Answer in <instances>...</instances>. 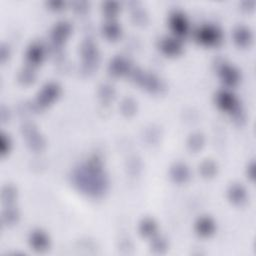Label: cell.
Segmentation results:
<instances>
[{
  "instance_id": "3957f363",
  "label": "cell",
  "mask_w": 256,
  "mask_h": 256,
  "mask_svg": "<svg viewBox=\"0 0 256 256\" xmlns=\"http://www.w3.org/2000/svg\"><path fill=\"white\" fill-rule=\"evenodd\" d=\"M133 78L137 83H139L140 85H142L144 88L149 90L150 92L157 93V92L161 91L163 88L161 81H160V80L154 75L145 74L141 71H137V72H134Z\"/></svg>"
},
{
  "instance_id": "7c38bea8",
  "label": "cell",
  "mask_w": 256,
  "mask_h": 256,
  "mask_svg": "<svg viewBox=\"0 0 256 256\" xmlns=\"http://www.w3.org/2000/svg\"><path fill=\"white\" fill-rule=\"evenodd\" d=\"M170 177L176 183H184L190 177L188 167L183 163H177L171 167Z\"/></svg>"
},
{
  "instance_id": "ac0fdd59",
  "label": "cell",
  "mask_w": 256,
  "mask_h": 256,
  "mask_svg": "<svg viewBox=\"0 0 256 256\" xmlns=\"http://www.w3.org/2000/svg\"><path fill=\"white\" fill-rule=\"evenodd\" d=\"M26 57H27V60L31 64H33V65H37V64L41 63L44 57V51H43L42 46H40L39 44L32 45L27 51Z\"/></svg>"
},
{
  "instance_id": "484cf974",
  "label": "cell",
  "mask_w": 256,
  "mask_h": 256,
  "mask_svg": "<svg viewBox=\"0 0 256 256\" xmlns=\"http://www.w3.org/2000/svg\"><path fill=\"white\" fill-rule=\"evenodd\" d=\"M16 198V190L11 186H6L2 192V199L4 202L11 203Z\"/></svg>"
},
{
  "instance_id": "9a60e30c",
  "label": "cell",
  "mask_w": 256,
  "mask_h": 256,
  "mask_svg": "<svg viewBox=\"0 0 256 256\" xmlns=\"http://www.w3.org/2000/svg\"><path fill=\"white\" fill-rule=\"evenodd\" d=\"M228 198L232 203L241 205L246 201V191L241 185L234 184L228 191Z\"/></svg>"
},
{
  "instance_id": "4316f807",
  "label": "cell",
  "mask_w": 256,
  "mask_h": 256,
  "mask_svg": "<svg viewBox=\"0 0 256 256\" xmlns=\"http://www.w3.org/2000/svg\"><path fill=\"white\" fill-rule=\"evenodd\" d=\"M99 94H100V96L104 100H109V99H111L112 97H113L114 89H113V87H111L109 85H103V86L100 87Z\"/></svg>"
},
{
  "instance_id": "30bf717a",
  "label": "cell",
  "mask_w": 256,
  "mask_h": 256,
  "mask_svg": "<svg viewBox=\"0 0 256 256\" xmlns=\"http://www.w3.org/2000/svg\"><path fill=\"white\" fill-rule=\"evenodd\" d=\"M195 230L201 237H210L215 232V223L209 217L200 218L196 223Z\"/></svg>"
},
{
  "instance_id": "e0dca14e",
  "label": "cell",
  "mask_w": 256,
  "mask_h": 256,
  "mask_svg": "<svg viewBox=\"0 0 256 256\" xmlns=\"http://www.w3.org/2000/svg\"><path fill=\"white\" fill-rule=\"evenodd\" d=\"M252 40L251 32L243 27H239L234 32V41L240 47H246Z\"/></svg>"
},
{
  "instance_id": "44dd1931",
  "label": "cell",
  "mask_w": 256,
  "mask_h": 256,
  "mask_svg": "<svg viewBox=\"0 0 256 256\" xmlns=\"http://www.w3.org/2000/svg\"><path fill=\"white\" fill-rule=\"evenodd\" d=\"M168 249V243L163 237H156L151 242V250L156 254H163Z\"/></svg>"
},
{
  "instance_id": "4fadbf2b",
  "label": "cell",
  "mask_w": 256,
  "mask_h": 256,
  "mask_svg": "<svg viewBox=\"0 0 256 256\" xmlns=\"http://www.w3.org/2000/svg\"><path fill=\"white\" fill-rule=\"evenodd\" d=\"M130 64L123 57H115L111 61L109 65V71L114 76H121L129 71Z\"/></svg>"
},
{
  "instance_id": "6da1fadb",
  "label": "cell",
  "mask_w": 256,
  "mask_h": 256,
  "mask_svg": "<svg viewBox=\"0 0 256 256\" xmlns=\"http://www.w3.org/2000/svg\"><path fill=\"white\" fill-rule=\"evenodd\" d=\"M75 185L83 193L90 196H100L107 189V178L103 172L102 165L98 159L90 161L79 167L73 175Z\"/></svg>"
},
{
  "instance_id": "ffe728a7",
  "label": "cell",
  "mask_w": 256,
  "mask_h": 256,
  "mask_svg": "<svg viewBox=\"0 0 256 256\" xmlns=\"http://www.w3.org/2000/svg\"><path fill=\"white\" fill-rule=\"evenodd\" d=\"M103 34L110 40H116L121 34V30L116 23L111 22L103 27Z\"/></svg>"
},
{
  "instance_id": "8fae6325",
  "label": "cell",
  "mask_w": 256,
  "mask_h": 256,
  "mask_svg": "<svg viewBox=\"0 0 256 256\" xmlns=\"http://www.w3.org/2000/svg\"><path fill=\"white\" fill-rule=\"evenodd\" d=\"M160 49L168 56H177L182 51V46L177 39L165 38L160 42Z\"/></svg>"
},
{
  "instance_id": "83f0119b",
  "label": "cell",
  "mask_w": 256,
  "mask_h": 256,
  "mask_svg": "<svg viewBox=\"0 0 256 256\" xmlns=\"http://www.w3.org/2000/svg\"><path fill=\"white\" fill-rule=\"evenodd\" d=\"M135 103L131 100V99H126L123 103H122V111L123 113L127 114V115H131L134 113L135 111Z\"/></svg>"
},
{
  "instance_id": "5b68a950",
  "label": "cell",
  "mask_w": 256,
  "mask_h": 256,
  "mask_svg": "<svg viewBox=\"0 0 256 256\" xmlns=\"http://www.w3.org/2000/svg\"><path fill=\"white\" fill-rule=\"evenodd\" d=\"M60 94V87L55 83L46 84L38 95L37 104L40 107H46L57 99Z\"/></svg>"
},
{
  "instance_id": "603a6c76",
  "label": "cell",
  "mask_w": 256,
  "mask_h": 256,
  "mask_svg": "<svg viewBox=\"0 0 256 256\" xmlns=\"http://www.w3.org/2000/svg\"><path fill=\"white\" fill-rule=\"evenodd\" d=\"M2 220H3L5 225H7V226L14 225V224L17 223L18 213H17V211H16V210L11 209V208H8V209H6L3 212Z\"/></svg>"
},
{
  "instance_id": "ba28073f",
  "label": "cell",
  "mask_w": 256,
  "mask_h": 256,
  "mask_svg": "<svg viewBox=\"0 0 256 256\" xmlns=\"http://www.w3.org/2000/svg\"><path fill=\"white\" fill-rule=\"evenodd\" d=\"M29 243L34 251L44 252L49 247V238L44 232L35 230L29 236Z\"/></svg>"
},
{
  "instance_id": "7a4b0ae2",
  "label": "cell",
  "mask_w": 256,
  "mask_h": 256,
  "mask_svg": "<svg viewBox=\"0 0 256 256\" xmlns=\"http://www.w3.org/2000/svg\"><path fill=\"white\" fill-rule=\"evenodd\" d=\"M196 38L203 45L214 46L221 41L222 34L217 28L213 26H204L197 31Z\"/></svg>"
},
{
  "instance_id": "2e32d148",
  "label": "cell",
  "mask_w": 256,
  "mask_h": 256,
  "mask_svg": "<svg viewBox=\"0 0 256 256\" xmlns=\"http://www.w3.org/2000/svg\"><path fill=\"white\" fill-rule=\"evenodd\" d=\"M70 25L68 23H59L52 31V39L56 44H61L70 34Z\"/></svg>"
},
{
  "instance_id": "8992f818",
  "label": "cell",
  "mask_w": 256,
  "mask_h": 256,
  "mask_svg": "<svg viewBox=\"0 0 256 256\" xmlns=\"http://www.w3.org/2000/svg\"><path fill=\"white\" fill-rule=\"evenodd\" d=\"M23 135L27 140L28 145L31 149L40 151L44 147V140L36 131L35 127L31 124H27L23 127Z\"/></svg>"
},
{
  "instance_id": "d6986e66",
  "label": "cell",
  "mask_w": 256,
  "mask_h": 256,
  "mask_svg": "<svg viewBox=\"0 0 256 256\" xmlns=\"http://www.w3.org/2000/svg\"><path fill=\"white\" fill-rule=\"evenodd\" d=\"M139 231L142 236L144 237H152L155 235L157 231L156 223L152 219H144L139 227Z\"/></svg>"
},
{
  "instance_id": "f546056e",
  "label": "cell",
  "mask_w": 256,
  "mask_h": 256,
  "mask_svg": "<svg viewBox=\"0 0 256 256\" xmlns=\"http://www.w3.org/2000/svg\"><path fill=\"white\" fill-rule=\"evenodd\" d=\"M247 173H248V177L249 178H251V179L254 178V164L253 163H251V165L248 167Z\"/></svg>"
},
{
  "instance_id": "7402d4cb",
  "label": "cell",
  "mask_w": 256,
  "mask_h": 256,
  "mask_svg": "<svg viewBox=\"0 0 256 256\" xmlns=\"http://www.w3.org/2000/svg\"><path fill=\"white\" fill-rule=\"evenodd\" d=\"M204 139L200 134L191 135L188 140V147L191 151H198L203 146Z\"/></svg>"
},
{
  "instance_id": "277c9868",
  "label": "cell",
  "mask_w": 256,
  "mask_h": 256,
  "mask_svg": "<svg viewBox=\"0 0 256 256\" xmlns=\"http://www.w3.org/2000/svg\"><path fill=\"white\" fill-rule=\"evenodd\" d=\"M81 52L84 59V67L86 68V71L93 70L98 60V53L95 44L89 40L85 41L82 44Z\"/></svg>"
},
{
  "instance_id": "d4e9b609",
  "label": "cell",
  "mask_w": 256,
  "mask_h": 256,
  "mask_svg": "<svg viewBox=\"0 0 256 256\" xmlns=\"http://www.w3.org/2000/svg\"><path fill=\"white\" fill-rule=\"evenodd\" d=\"M35 79V73L31 69H23L19 74V81L25 85L31 84Z\"/></svg>"
},
{
  "instance_id": "9c48e42d",
  "label": "cell",
  "mask_w": 256,
  "mask_h": 256,
  "mask_svg": "<svg viewBox=\"0 0 256 256\" xmlns=\"http://www.w3.org/2000/svg\"><path fill=\"white\" fill-rule=\"evenodd\" d=\"M219 74H220V78L222 81L228 86H234L239 82L238 71L230 65L223 64L219 69Z\"/></svg>"
},
{
  "instance_id": "5bb4252c",
  "label": "cell",
  "mask_w": 256,
  "mask_h": 256,
  "mask_svg": "<svg viewBox=\"0 0 256 256\" xmlns=\"http://www.w3.org/2000/svg\"><path fill=\"white\" fill-rule=\"evenodd\" d=\"M170 25L172 30L177 35L180 36L186 35L188 31V23L183 15L178 13H175L174 15H172V17L170 19Z\"/></svg>"
},
{
  "instance_id": "cb8c5ba5",
  "label": "cell",
  "mask_w": 256,
  "mask_h": 256,
  "mask_svg": "<svg viewBox=\"0 0 256 256\" xmlns=\"http://www.w3.org/2000/svg\"><path fill=\"white\" fill-rule=\"evenodd\" d=\"M200 172L204 177H212L216 173V165L212 161H205L200 166Z\"/></svg>"
},
{
  "instance_id": "52a82bcc",
  "label": "cell",
  "mask_w": 256,
  "mask_h": 256,
  "mask_svg": "<svg viewBox=\"0 0 256 256\" xmlns=\"http://www.w3.org/2000/svg\"><path fill=\"white\" fill-rule=\"evenodd\" d=\"M216 103L222 110L232 112V113L238 111L237 99L232 93L228 91H220L216 96Z\"/></svg>"
},
{
  "instance_id": "f1b7e54d",
  "label": "cell",
  "mask_w": 256,
  "mask_h": 256,
  "mask_svg": "<svg viewBox=\"0 0 256 256\" xmlns=\"http://www.w3.org/2000/svg\"><path fill=\"white\" fill-rule=\"evenodd\" d=\"M10 146H11V143L8 137H6V135L2 134L1 135V144H0V148H1V154L2 156H4L5 154H7L10 150Z\"/></svg>"
}]
</instances>
